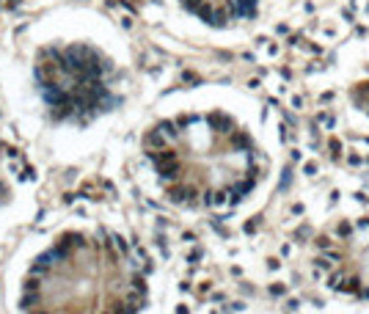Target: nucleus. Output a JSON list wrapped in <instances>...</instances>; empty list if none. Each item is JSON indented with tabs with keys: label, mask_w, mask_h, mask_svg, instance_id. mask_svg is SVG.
Instances as JSON below:
<instances>
[{
	"label": "nucleus",
	"mask_w": 369,
	"mask_h": 314,
	"mask_svg": "<svg viewBox=\"0 0 369 314\" xmlns=\"http://www.w3.org/2000/svg\"><path fill=\"white\" fill-rule=\"evenodd\" d=\"M179 3L196 20H204L215 28L254 20L265 6V0H179Z\"/></svg>",
	"instance_id": "1"
},
{
	"label": "nucleus",
	"mask_w": 369,
	"mask_h": 314,
	"mask_svg": "<svg viewBox=\"0 0 369 314\" xmlns=\"http://www.w3.org/2000/svg\"><path fill=\"white\" fill-rule=\"evenodd\" d=\"M353 97H355V105H358V108H361V111L369 116V75L364 77L361 83H355Z\"/></svg>",
	"instance_id": "2"
}]
</instances>
